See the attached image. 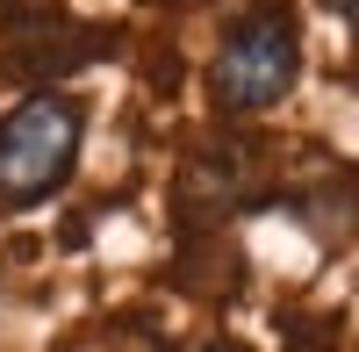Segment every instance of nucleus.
Returning <instances> with one entry per match:
<instances>
[{
  "mask_svg": "<svg viewBox=\"0 0 359 352\" xmlns=\"http://www.w3.org/2000/svg\"><path fill=\"white\" fill-rule=\"evenodd\" d=\"M86 115L72 94H29L0 123V209H36L72 180Z\"/></svg>",
  "mask_w": 359,
  "mask_h": 352,
  "instance_id": "obj_1",
  "label": "nucleus"
},
{
  "mask_svg": "<svg viewBox=\"0 0 359 352\" xmlns=\"http://www.w3.org/2000/svg\"><path fill=\"white\" fill-rule=\"evenodd\" d=\"M294 72H302V43H294V29L280 15H259V22H237L223 50H216V94L237 108V115H259L287 101Z\"/></svg>",
  "mask_w": 359,
  "mask_h": 352,
  "instance_id": "obj_2",
  "label": "nucleus"
},
{
  "mask_svg": "<svg viewBox=\"0 0 359 352\" xmlns=\"http://www.w3.org/2000/svg\"><path fill=\"white\" fill-rule=\"evenodd\" d=\"M338 15H345V22H352V29H359V0H338Z\"/></svg>",
  "mask_w": 359,
  "mask_h": 352,
  "instance_id": "obj_3",
  "label": "nucleus"
},
{
  "mask_svg": "<svg viewBox=\"0 0 359 352\" xmlns=\"http://www.w3.org/2000/svg\"><path fill=\"white\" fill-rule=\"evenodd\" d=\"M201 352H237V345H201Z\"/></svg>",
  "mask_w": 359,
  "mask_h": 352,
  "instance_id": "obj_4",
  "label": "nucleus"
}]
</instances>
